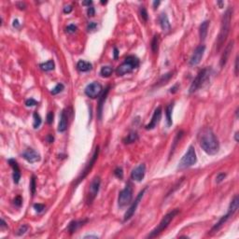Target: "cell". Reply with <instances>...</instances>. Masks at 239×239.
<instances>
[{"label":"cell","mask_w":239,"mask_h":239,"mask_svg":"<svg viewBox=\"0 0 239 239\" xmlns=\"http://www.w3.org/2000/svg\"><path fill=\"white\" fill-rule=\"evenodd\" d=\"M199 143L204 151L209 155H215L219 152L220 143L213 130L209 127L203 128L198 136Z\"/></svg>","instance_id":"1"},{"label":"cell","mask_w":239,"mask_h":239,"mask_svg":"<svg viewBox=\"0 0 239 239\" xmlns=\"http://www.w3.org/2000/svg\"><path fill=\"white\" fill-rule=\"evenodd\" d=\"M233 17V7H228L226 11L224 12L222 18V24H221V30L217 38V44H216V50L220 51L222 46L224 45L228 35L230 33L231 28V22Z\"/></svg>","instance_id":"2"},{"label":"cell","mask_w":239,"mask_h":239,"mask_svg":"<svg viewBox=\"0 0 239 239\" xmlns=\"http://www.w3.org/2000/svg\"><path fill=\"white\" fill-rule=\"evenodd\" d=\"M139 66V59L135 55H129L125 58L124 62L118 66L116 73L118 76H123L125 74L131 73L136 68Z\"/></svg>","instance_id":"3"},{"label":"cell","mask_w":239,"mask_h":239,"mask_svg":"<svg viewBox=\"0 0 239 239\" xmlns=\"http://www.w3.org/2000/svg\"><path fill=\"white\" fill-rule=\"evenodd\" d=\"M179 213V209H174V210H172L171 212L167 213V214L163 218V220L161 221V222L158 224V226H157L155 229H153V230L149 234V236H148L147 237H148V238H153V237H156L157 236H159L163 231H165V230L168 227V225L170 224V222L173 221V219H174Z\"/></svg>","instance_id":"4"},{"label":"cell","mask_w":239,"mask_h":239,"mask_svg":"<svg viewBox=\"0 0 239 239\" xmlns=\"http://www.w3.org/2000/svg\"><path fill=\"white\" fill-rule=\"evenodd\" d=\"M210 74H211V69L207 67L202 69L198 75L196 76V78L194 79V81L191 84L189 93H194L196 91H198L201 87H203V85L208 81V79L210 78Z\"/></svg>","instance_id":"5"},{"label":"cell","mask_w":239,"mask_h":239,"mask_svg":"<svg viewBox=\"0 0 239 239\" xmlns=\"http://www.w3.org/2000/svg\"><path fill=\"white\" fill-rule=\"evenodd\" d=\"M197 162V157H196V152L194 146H190L187 152L184 154V156L181 158V160L179 163L178 169L183 170L186 168H189L193 165H194Z\"/></svg>","instance_id":"6"},{"label":"cell","mask_w":239,"mask_h":239,"mask_svg":"<svg viewBox=\"0 0 239 239\" xmlns=\"http://www.w3.org/2000/svg\"><path fill=\"white\" fill-rule=\"evenodd\" d=\"M133 199V187L131 183H127L125 188L122 190L118 197V205L120 208H124L130 205Z\"/></svg>","instance_id":"7"},{"label":"cell","mask_w":239,"mask_h":239,"mask_svg":"<svg viewBox=\"0 0 239 239\" xmlns=\"http://www.w3.org/2000/svg\"><path fill=\"white\" fill-rule=\"evenodd\" d=\"M98 155H99V147L97 146V147L95 148V151H94V152H93L92 158H91L90 161H89V163L86 165L85 168L83 169V171L81 172V174H80L79 177L78 178V180H77V182H76V185L79 184V183L88 176V174L90 173V171L92 170V168L93 167V165H94V164H95V162H96V160H97Z\"/></svg>","instance_id":"8"},{"label":"cell","mask_w":239,"mask_h":239,"mask_svg":"<svg viewBox=\"0 0 239 239\" xmlns=\"http://www.w3.org/2000/svg\"><path fill=\"white\" fill-rule=\"evenodd\" d=\"M100 185H101L100 178L95 177L90 184V188H89V192H88V195H87V204L88 205H91L93 202V200L95 199V197L97 196V194L99 193Z\"/></svg>","instance_id":"9"},{"label":"cell","mask_w":239,"mask_h":239,"mask_svg":"<svg viewBox=\"0 0 239 239\" xmlns=\"http://www.w3.org/2000/svg\"><path fill=\"white\" fill-rule=\"evenodd\" d=\"M84 92H85V94L88 97H90L92 99H95L102 93L103 86L101 85V83L94 81V82H92V83L88 84L86 86Z\"/></svg>","instance_id":"10"},{"label":"cell","mask_w":239,"mask_h":239,"mask_svg":"<svg viewBox=\"0 0 239 239\" xmlns=\"http://www.w3.org/2000/svg\"><path fill=\"white\" fill-rule=\"evenodd\" d=\"M147 187L146 188H144L139 194H138V195L136 196V200L132 203V205L130 206V208L127 209V211L125 212V214H124V219H123V221L124 222H127V221H129L133 216H134V214H135V212H136V208H137V207H138V205H139V203H140V201L142 200V198H143V196H144V194H145V193H146V191H147Z\"/></svg>","instance_id":"11"},{"label":"cell","mask_w":239,"mask_h":239,"mask_svg":"<svg viewBox=\"0 0 239 239\" xmlns=\"http://www.w3.org/2000/svg\"><path fill=\"white\" fill-rule=\"evenodd\" d=\"M205 50H206V46L205 45H200L194 50V53H193V55L190 59V65L192 66H194V65H197L198 64H200V62H201V60L204 56Z\"/></svg>","instance_id":"12"},{"label":"cell","mask_w":239,"mask_h":239,"mask_svg":"<svg viewBox=\"0 0 239 239\" xmlns=\"http://www.w3.org/2000/svg\"><path fill=\"white\" fill-rule=\"evenodd\" d=\"M22 156L30 164H34L40 161V154L33 149H27L26 151H24Z\"/></svg>","instance_id":"13"},{"label":"cell","mask_w":239,"mask_h":239,"mask_svg":"<svg viewBox=\"0 0 239 239\" xmlns=\"http://www.w3.org/2000/svg\"><path fill=\"white\" fill-rule=\"evenodd\" d=\"M146 174V165L144 164L139 165L136 166L131 173V179L135 181H141Z\"/></svg>","instance_id":"14"},{"label":"cell","mask_w":239,"mask_h":239,"mask_svg":"<svg viewBox=\"0 0 239 239\" xmlns=\"http://www.w3.org/2000/svg\"><path fill=\"white\" fill-rule=\"evenodd\" d=\"M162 118V107H158L155 110H154V113L152 115V118H151V121L150 122L149 124H147L145 126V128L147 130H152L154 129L157 124L160 122V120Z\"/></svg>","instance_id":"15"},{"label":"cell","mask_w":239,"mask_h":239,"mask_svg":"<svg viewBox=\"0 0 239 239\" xmlns=\"http://www.w3.org/2000/svg\"><path fill=\"white\" fill-rule=\"evenodd\" d=\"M233 48H234V41H231L226 46V48L224 49V51L222 54V57H221V60H220L221 67H223L226 65V63H227V61H228V59L230 57V54H231V52L233 50Z\"/></svg>","instance_id":"16"},{"label":"cell","mask_w":239,"mask_h":239,"mask_svg":"<svg viewBox=\"0 0 239 239\" xmlns=\"http://www.w3.org/2000/svg\"><path fill=\"white\" fill-rule=\"evenodd\" d=\"M7 162H8L9 165H10V166L12 167V169H13V181H14L15 184H18L19 181H20V179H21V176H22L20 167H19V165H18V163H17L14 159H9Z\"/></svg>","instance_id":"17"},{"label":"cell","mask_w":239,"mask_h":239,"mask_svg":"<svg viewBox=\"0 0 239 239\" xmlns=\"http://www.w3.org/2000/svg\"><path fill=\"white\" fill-rule=\"evenodd\" d=\"M67 124H68V116L65 110H63L61 113L59 124H58V132L64 133L67 129Z\"/></svg>","instance_id":"18"},{"label":"cell","mask_w":239,"mask_h":239,"mask_svg":"<svg viewBox=\"0 0 239 239\" xmlns=\"http://www.w3.org/2000/svg\"><path fill=\"white\" fill-rule=\"evenodd\" d=\"M109 90H110V87L108 86V87L105 89V91L102 92V94H101V96L99 97V103H98V110H97V112H98V118H99L100 120H101V118H102V112H103L104 102H105L106 99H107V96H108V93H109Z\"/></svg>","instance_id":"19"},{"label":"cell","mask_w":239,"mask_h":239,"mask_svg":"<svg viewBox=\"0 0 239 239\" xmlns=\"http://www.w3.org/2000/svg\"><path fill=\"white\" fill-rule=\"evenodd\" d=\"M232 216H234V214L232 213V212H230V211H228V213L226 214V215H224V216H222V219L213 226V228L211 229V232L212 233H214V232H217L218 230H220L221 228H222V226L230 219V217H232Z\"/></svg>","instance_id":"20"},{"label":"cell","mask_w":239,"mask_h":239,"mask_svg":"<svg viewBox=\"0 0 239 239\" xmlns=\"http://www.w3.org/2000/svg\"><path fill=\"white\" fill-rule=\"evenodd\" d=\"M159 22H160V25H161L162 29L164 30V32H168L170 30V22H169L168 17L165 13H162L160 15Z\"/></svg>","instance_id":"21"},{"label":"cell","mask_w":239,"mask_h":239,"mask_svg":"<svg viewBox=\"0 0 239 239\" xmlns=\"http://www.w3.org/2000/svg\"><path fill=\"white\" fill-rule=\"evenodd\" d=\"M86 222H87V220H84V221H72V222L69 223L68 228H67L69 234L72 235L73 233H75V232H76L79 228H80Z\"/></svg>","instance_id":"22"},{"label":"cell","mask_w":239,"mask_h":239,"mask_svg":"<svg viewBox=\"0 0 239 239\" xmlns=\"http://www.w3.org/2000/svg\"><path fill=\"white\" fill-rule=\"evenodd\" d=\"M208 26H209V21H205L201 23V25L199 27V36H200V39L202 41H204L207 37Z\"/></svg>","instance_id":"23"},{"label":"cell","mask_w":239,"mask_h":239,"mask_svg":"<svg viewBox=\"0 0 239 239\" xmlns=\"http://www.w3.org/2000/svg\"><path fill=\"white\" fill-rule=\"evenodd\" d=\"M93 65L90 62H87V61H84V60H80L78 62L77 64V68L79 71L80 72H87V71H90L92 69Z\"/></svg>","instance_id":"24"},{"label":"cell","mask_w":239,"mask_h":239,"mask_svg":"<svg viewBox=\"0 0 239 239\" xmlns=\"http://www.w3.org/2000/svg\"><path fill=\"white\" fill-rule=\"evenodd\" d=\"M173 108H174V103L169 104L166 107L165 109V116H166V122H167V126H171L173 123L172 121V112H173Z\"/></svg>","instance_id":"25"},{"label":"cell","mask_w":239,"mask_h":239,"mask_svg":"<svg viewBox=\"0 0 239 239\" xmlns=\"http://www.w3.org/2000/svg\"><path fill=\"white\" fill-rule=\"evenodd\" d=\"M239 208V199H238V195H236L234 197V199L231 201V204H230V207H229V210L230 212H232L233 214H235Z\"/></svg>","instance_id":"26"},{"label":"cell","mask_w":239,"mask_h":239,"mask_svg":"<svg viewBox=\"0 0 239 239\" xmlns=\"http://www.w3.org/2000/svg\"><path fill=\"white\" fill-rule=\"evenodd\" d=\"M138 139V135L136 132H131L124 139H123V143L124 144H131L136 142Z\"/></svg>","instance_id":"27"},{"label":"cell","mask_w":239,"mask_h":239,"mask_svg":"<svg viewBox=\"0 0 239 239\" xmlns=\"http://www.w3.org/2000/svg\"><path fill=\"white\" fill-rule=\"evenodd\" d=\"M54 66H55V65H54V62L52 61V60H50V61H48V62H46V63H43V64H41L40 65H39V67H40V69L41 70H43V71H51V70H53L54 69Z\"/></svg>","instance_id":"28"},{"label":"cell","mask_w":239,"mask_h":239,"mask_svg":"<svg viewBox=\"0 0 239 239\" xmlns=\"http://www.w3.org/2000/svg\"><path fill=\"white\" fill-rule=\"evenodd\" d=\"M159 43H160V36L159 35H155L151 40V50L156 53L158 51V49H159Z\"/></svg>","instance_id":"29"},{"label":"cell","mask_w":239,"mask_h":239,"mask_svg":"<svg viewBox=\"0 0 239 239\" xmlns=\"http://www.w3.org/2000/svg\"><path fill=\"white\" fill-rule=\"evenodd\" d=\"M113 73V68L109 65L107 66H103L100 70V75L104 78H108L111 76V74Z\"/></svg>","instance_id":"30"},{"label":"cell","mask_w":239,"mask_h":239,"mask_svg":"<svg viewBox=\"0 0 239 239\" xmlns=\"http://www.w3.org/2000/svg\"><path fill=\"white\" fill-rule=\"evenodd\" d=\"M183 135H184V132H183V131H179V132H178V134H177V136H176V137H175V139H174V142H173L172 148H171L170 155H171V154H173V152H174L175 149H176V148H177V146H178V143L179 142V140L181 139V137L183 136Z\"/></svg>","instance_id":"31"},{"label":"cell","mask_w":239,"mask_h":239,"mask_svg":"<svg viewBox=\"0 0 239 239\" xmlns=\"http://www.w3.org/2000/svg\"><path fill=\"white\" fill-rule=\"evenodd\" d=\"M173 77V72H169V73H166V74H165L161 79H160V80L158 81V83H157V85L158 86H161V85H164V84H166L167 83V81H169L170 80V79Z\"/></svg>","instance_id":"32"},{"label":"cell","mask_w":239,"mask_h":239,"mask_svg":"<svg viewBox=\"0 0 239 239\" xmlns=\"http://www.w3.org/2000/svg\"><path fill=\"white\" fill-rule=\"evenodd\" d=\"M33 118H34L33 126H34L35 129H37V128L41 125V122H42L41 118H40V116H39V114H38L37 112H35V113L33 114Z\"/></svg>","instance_id":"33"},{"label":"cell","mask_w":239,"mask_h":239,"mask_svg":"<svg viewBox=\"0 0 239 239\" xmlns=\"http://www.w3.org/2000/svg\"><path fill=\"white\" fill-rule=\"evenodd\" d=\"M64 89H65L64 84H63V83H58V84L50 91V93H51L52 95H56V94L60 93L61 92H63Z\"/></svg>","instance_id":"34"},{"label":"cell","mask_w":239,"mask_h":239,"mask_svg":"<svg viewBox=\"0 0 239 239\" xmlns=\"http://www.w3.org/2000/svg\"><path fill=\"white\" fill-rule=\"evenodd\" d=\"M36 177L32 176L31 178V181H30V191L32 195H34L36 194Z\"/></svg>","instance_id":"35"},{"label":"cell","mask_w":239,"mask_h":239,"mask_svg":"<svg viewBox=\"0 0 239 239\" xmlns=\"http://www.w3.org/2000/svg\"><path fill=\"white\" fill-rule=\"evenodd\" d=\"M28 229H29V226H28L27 224H22V225H21L20 228L17 230L16 235H17V236H22V235H24V234L28 231Z\"/></svg>","instance_id":"36"},{"label":"cell","mask_w":239,"mask_h":239,"mask_svg":"<svg viewBox=\"0 0 239 239\" xmlns=\"http://www.w3.org/2000/svg\"><path fill=\"white\" fill-rule=\"evenodd\" d=\"M140 16H141V18H142V20L144 22L148 21L149 16H148V12H147V9L145 8V7H141V8H140Z\"/></svg>","instance_id":"37"},{"label":"cell","mask_w":239,"mask_h":239,"mask_svg":"<svg viewBox=\"0 0 239 239\" xmlns=\"http://www.w3.org/2000/svg\"><path fill=\"white\" fill-rule=\"evenodd\" d=\"M114 175L120 179H123V171H122V167H117L115 170H114Z\"/></svg>","instance_id":"38"},{"label":"cell","mask_w":239,"mask_h":239,"mask_svg":"<svg viewBox=\"0 0 239 239\" xmlns=\"http://www.w3.org/2000/svg\"><path fill=\"white\" fill-rule=\"evenodd\" d=\"M13 203H14V205H15L17 208H21L22 205V198L20 195H18V196H16L15 199L13 200Z\"/></svg>","instance_id":"39"},{"label":"cell","mask_w":239,"mask_h":239,"mask_svg":"<svg viewBox=\"0 0 239 239\" xmlns=\"http://www.w3.org/2000/svg\"><path fill=\"white\" fill-rule=\"evenodd\" d=\"M34 208L37 213H41L44 209H45V206L43 204H35L34 205Z\"/></svg>","instance_id":"40"},{"label":"cell","mask_w":239,"mask_h":239,"mask_svg":"<svg viewBox=\"0 0 239 239\" xmlns=\"http://www.w3.org/2000/svg\"><path fill=\"white\" fill-rule=\"evenodd\" d=\"M25 105H26V107H34V106L37 105V102L34 98H29L25 101Z\"/></svg>","instance_id":"41"},{"label":"cell","mask_w":239,"mask_h":239,"mask_svg":"<svg viewBox=\"0 0 239 239\" xmlns=\"http://www.w3.org/2000/svg\"><path fill=\"white\" fill-rule=\"evenodd\" d=\"M226 178V174L225 173H220L218 174L217 178H216V182L217 183H221L224 180V179Z\"/></svg>","instance_id":"42"},{"label":"cell","mask_w":239,"mask_h":239,"mask_svg":"<svg viewBox=\"0 0 239 239\" xmlns=\"http://www.w3.org/2000/svg\"><path fill=\"white\" fill-rule=\"evenodd\" d=\"M77 31V26L75 24H69L67 27H66V32L69 33V34H73Z\"/></svg>","instance_id":"43"},{"label":"cell","mask_w":239,"mask_h":239,"mask_svg":"<svg viewBox=\"0 0 239 239\" xmlns=\"http://www.w3.org/2000/svg\"><path fill=\"white\" fill-rule=\"evenodd\" d=\"M96 27H97V23L94 22H91L88 23V25H87V30H88L89 32H90V31H93V30L96 29Z\"/></svg>","instance_id":"44"},{"label":"cell","mask_w":239,"mask_h":239,"mask_svg":"<svg viewBox=\"0 0 239 239\" xmlns=\"http://www.w3.org/2000/svg\"><path fill=\"white\" fill-rule=\"evenodd\" d=\"M87 14L89 17H93L94 14H95V9L93 7H89L88 9H87Z\"/></svg>","instance_id":"45"},{"label":"cell","mask_w":239,"mask_h":239,"mask_svg":"<svg viewBox=\"0 0 239 239\" xmlns=\"http://www.w3.org/2000/svg\"><path fill=\"white\" fill-rule=\"evenodd\" d=\"M52 122H53V112L50 111V112L47 114V122H48L49 124H51Z\"/></svg>","instance_id":"46"},{"label":"cell","mask_w":239,"mask_h":239,"mask_svg":"<svg viewBox=\"0 0 239 239\" xmlns=\"http://www.w3.org/2000/svg\"><path fill=\"white\" fill-rule=\"evenodd\" d=\"M235 74L236 76L238 75V55L236 57V63H235Z\"/></svg>","instance_id":"47"},{"label":"cell","mask_w":239,"mask_h":239,"mask_svg":"<svg viewBox=\"0 0 239 239\" xmlns=\"http://www.w3.org/2000/svg\"><path fill=\"white\" fill-rule=\"evenodd\" d=\"M72 9H73L72 6H65V7H64V12L68 14V13H70V12L72 11Z\"/></svg>","instance_id":"48"},{"label":"cell","mask_w":239,"mask_h":239,"mask_svg":"<svg viewBox=\"0 0 239 239\" xmlns=\"http://www.w3.org/2000/svg\"><path fill=\"white\" fill-rule=\"evenodd\" d=\"M46 139H47V141H48L49 143H52V142H53V140H54V138H53L52 135H48V136H47V137H46Z\"/></svg>","instance_id":"49"},{"label":"cell","mask_w":239,"mask_h":239,"mask_svg":"<svg viewBox=\"0 0 239 239\" xmlns=\"http://www.w3.org/2000/svg\"><path fill=\"white\" fill-rule=\"evenodd\" d=\"M17 7H18L20 9H24V8H25V4L22 3V2H20V3H17Z\"/></svg>","instance_id":"50"},{"label":"cell","mask_w":239,"mask_h":239,"mask_svg":"<svg viewBox=\"0 0 239 239\" xmlns=\"http://www.w3.org/2000/svg\"><path fill=\"white\" fill-rule=\"evenodd\" d=\"M178 88H179V84H176L175 86H173V87L170 89V93H175L178 91V90H177Z\"/></svg>","instance_id":"51"},{"label":"cell","mask_w":239,"mask_h":239,"mask_svg":"<svg viewBox=\"0 0 239 239\" xmlns=\"http://www.w3.org/2000/svg\"><path fill=\"white\" fill-rule=\"evenodd\" d=\"M13 27H15V28H19L20 27V22H19V21L17 19L13 21Z\"/></svg>","instance_id":"52"},{"label":"cell","mask_w":239,"mask_h":239,"mask_svg":"<svg viewBox=\"0 0 239 239\" xmlns=\"http://www.w3.org/2000/svg\"><path fill=\"white\" fill-rule=\"evenodd\" d=\"M92 4H93V1H90V0H89V1H83V2H82V5H83V6H89V7H90Z\"/></svg>","instance_id":"53"},{"label":"cell","mask_w":239,"mask_h":239,"mask_svg":"<svg viewBox=\"0 0 239 239\" xmlns=\"http://www.w3.org/2000/svg\"><path fill=\"white\" fill-rule=\"evenodd\" d=\"M118 54H119L118 49H117V48H114V58H115V59L118 58Z\"/></svg>","instance_id":"54"},{"label":"cell","mask_w":239,"mask_h":239,"mask_svg":"<svg viewBox=\"0 0 239 239\" xmlns=\"http://www.w3.org/2000/svg\"><path fill=\"white\" fill-rule=\"evenodd\" d=\"M84 238H98L97 236H92V235H88V236H85Z\"/></svg>","instance_id":"55"},{"label":"cell","mask_w":239,"mask_h":239,"mask_svg":"<svg viewBox=\"0 0 239 239\" xmlns=\"http://www.w3.org/2000/svg\"><path fill=\"white\" fill-rule=\"evenodd\" d=\"M160 3H161L160 1H154V2H153V7L156 8V7L160 5Z\"/></svg>","instance_id":"56"},{"label":"cell","mask_w":239,"mask_h":239,"mask_svg":"<svg viewBox=\"0 0 239 239\" xmlns=\"http://www.w3.org/2000/svg\"><path fill=\"white\" fill-rule=\"evenodd\" d=\"M235 139H236L237 142H238V132H237V133L235 134Z\"/></svg>","instance_id":"57"},{"label":"cell","mask_w":239,"mask_h":239,"mask_svg":"<svg viewBox=\"0 0 239 239\" xmlns=\"http://www.w3.org/2000/svg\"><path fill=\"white\" fill-rule=\"evenodd\" d=\"M1 223H2V224H1L2 227H6V226H7V225H6V222H5V221H4L3 219L1 220Z\"/></svg>","instance_id":"58"},{"label":"cell","mask_w":239,"mask_h":239,"mask_svg":"<svg viewBox=\"0 0 239 239\" xmlns=\"http://www.w3.org/2000/svg\"><path fill=\"white\" fill-rule=\"evenodd\" d=\"M218 4L220 5V7H222V5H223V2H218Z\"/></svg>","instance_id":"59"},{"label":"cell","mask_w":239,"mask_h":239,"mask_svg":"<svg viewBox=\"0 0 239 239\" xmlns=\"http://www.w3.org/2000/svg\"><path fill=\"white\" fill-rule=\"evenodd\" d=\"M108 2L107 1H101V4H103V5H105V4H107Z\"/></svg>","instance_id":"60"}]
</instances>
